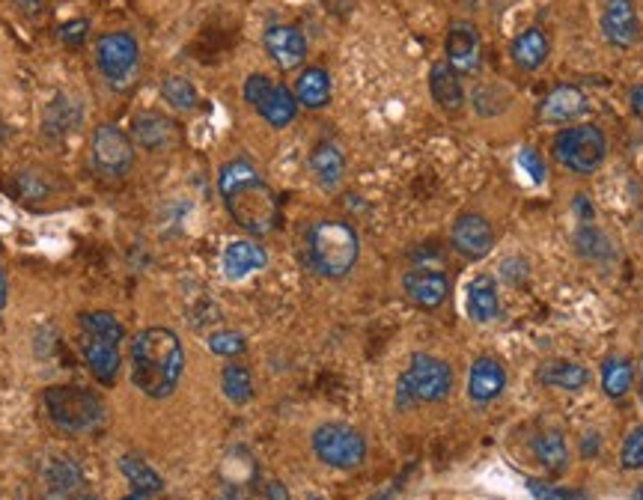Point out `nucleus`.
Wrapping results in <instances>:
<instances>
[{
  "label": "nucleus",
  "instance_id": "423d86ee",
  "mask_svg": "<svg viewBox=\"0 0 643 500\" xmlns=\"http://www.w3.org/2000/svg\"><path fill=\"white\" fill-rule=\"evenodd\" d=\"M608 155V140L596 125H572L554 137V158L572 173H593Z\"/></svg>",
  "mask_w": 643,
  "mask_h": 500
},
{
  "label": "nucleus",
  "instance_id": "412c9836",
  "mask_svg": "<svg viewBox=\"0 0 643 500\" xmlns=\"http://www.w3.org/2000/svg\"><path fill=\"white\" fill-rule=\"evenodd\" d=\"M429 93L438 102V108H444V111H459L465 105V90H462L459 72L447 60H441V63L432 66V72H429Z\"/></svg>",
  "mask_w": 643,
  "mask_h": 500
},
{
  "label": "nucleus",
  "instance_id": "58836bf2",
  "mask_svg": "<svg viewBox=\"0 0 643 500\" xmlns=\"http://www.w3.org/2000/svg\"><path fill=\"white\" fill-rule=\"evenodd\" d=\"M265 498L268 500H289V495H286L283 483H268V489H265Z\"/></svg>",
  "mask_w": 643,
  "mask_h": 500
},
{
  "label": "nucleus",
  "instance_id": "cd10ccee",
  "mask_svg": "<svg viewBox=\"0 0 643 500\" xmlns=\"http://www.w3.org/2000/svg\"><path fill=\"white\" fill-rule=\"evenodd\" d=\"M533 456L545 471H563L569 462V450L560 432H542L533 438Z\"/></svg>",
  "mask_w": 643,
  "mask_h": 500
},
{
  "label": "nucleus",
  "instance_id": "393cba45",
  "mask_svg": "<svg viewBox=\"0 0 643 500\" xmlns=\"http://www.w3.org/2000/svg\"><path fill=\"white\" fill-rule=\"evenodd\" d=\"M501 310L498 301V286L492 277H477L468 286V316L474 322H492Z\"/></svg>",
  "mask_w": 643,
  "mask_h": 500
},
{
  "label": "nucleus",
  "instance_id": "6ab92c4d",
  "mask_svg": "<svg viewBox=\"0 0 643 500\" xmlns=\"http://www.w3.org/2000/svg\"><path fill=\"white\" fill-rule=\"evenodd\" d=\"M131 134H134L137 146H143L149 152H158V149H167L176 140V125H173V120H167L164 114H158V111H140L131 120Z\"/></svg>",
  "mask_w": 643,
  "mask_h": 500
},
{
  "label": "nucleus",
  "instance_id": "f8f14e48",
  "mask_svg": "<svg viewBox=\"0 0 643 500\" xmlns=\"http://www.w3.org/2000/svg\"><path fill=\"white\" fill-rule=\"evenodd\" d=\"M602 33L614 48H632L641 42V21L632 0H608L602 9Z\"/></svg>",
  "mask_w": 643,
  "mask_h": 500
},
{
  "label": "nucleus",
  "instance_id": "a878e982",
  "mask_svg": "<svg viewBox=\"0 0 643 500\" xmlns=\"http://www.w3.org/2000/svg\"><path fill=\"white\" fill-rule=\"evenodd\" d=\"M539 378H542V384L557 387V390H569V393L587 387V381H590L587 370L581 364H572V361H551V364H545L539 370Z\"/></svg>",
  "mask_w": 643,
  "mask_h": 500
},
{
  "label": "nucleus",
  "instance_id": "aec40b11",
  "mask_svg": "<svg viewBox=\"0 0 643 500\" xmlns=\"http://www.w3.org/2000/svg\"><path fill=\"white\" fill-rule=\"evenodd\" d=\"M310 170H313V176L319 179L322 188H328V191L340 188V182L346 176V155H343V149L334 140L316 143L313 152H310Z\"/></svg>",
  "mask_w": 643,
  "mask_h": 500
},
{
  "label": "nucleus",
  "instance_id": "7ed1b4c3",
  "mask_svg": "<svg viewBox=\"0 0 643 500\" xmlns=\"http://www.w3.org/2000/svg\"><path fill=\"white\" fill-rule=\"evenodd\" d=\"M361 242L346 221H319L307 233V259L322 277H343L355 268Z\"/></svg>",
  "mask_w": 643,
  "mask_h": 500
},
{
  "label": "nucleus",
  "instance_id": "bb28decb",
  "mask_svg": "<svg viewBox=\"0 0 643 500\" xmlns=\"http://www.w3.org/2000/svg\"><path fill=\"white\" fill-rule=\"evenodd\" d=\"M120 471L126 474V480L131 483V489L137 492V495H158L161 489H164V480H161V474H155L152 471V465H146L140 456H123L120 459Z\"/></svg>",
  "mask_w": 643,
  "mask_h": 500
},
{
  "label": "nucleus",
  "instance_id": "0eeeda50",
  "mask_svg": "<svg viewBox=\"0 0 643 500\" xmlns=\"http://www.w3.org/2000/svg\"><path fill=\"white\" fill-rule=\"evenodd\" d=\"M313 453L331 468L352 471L367 459V441L346 423H322L313 432Z\"/></svg>",
  "mask_w": 643,
  "mask_h": 500
},
{
  "label": "nucleus",
  "instance_id": "5701e85b",
  "mask_svg": "<svg viewBox=\"0 0 643 500\" xmlns=\"http://www.w3.org/2000/svg\"><path fill=\"white\" fill-rule=\"evenodd\" d=\"M510 51H513V60L518 69H524V72H536V69H542V66H545L551 45H548L545 30H539V27H527V30H521V33L515 36L513 48H510Z\"/></svg>",
  "mask_w": 643,
  "mask_h": 500
},
{
  "label": "nucleus",
  "instance_id": "9d476101",
  "mask_svg": "<svg viewBox=\"0 0 643 500\" xmlns=\"http://www.w3.org/2000/svg\"><path fill=\"white\" fill-rule=\"evenodd\" d=\"M93 161L102 173L108 176H120L134 164V146L131 137L120 128V125H99L93 131Z\"/></svg>",
  "mask_w": 643,
  "mask_h": 500
},
{
  "label": "nucleus",
  "instance_id": "473e14b6",
  "mask_svg": "<svg viewBox=\"0 0 643 500\" xmlns=\"http://www.w3.org/2000/svg\"><path fill=\"white\" fill-rule=\"evenodd\" d=\"M161 99L176 108V111H194L197 108V87L188 81V78H179V75H170L164 78L161 84Z\"/></svg>",
  "mask_w": 643,
  "mask_h": 500
},
{
  "label": "nucleus",
  "instance_id": "2f4dec72",
  "mask_svg": "<svg viewBox=\"0 0 643 500\" xmlns=\"http://www.w3.org/2000/svg\"><path fill=\"white\" fill-rule=\"evenodd\" d=\"M78 120H81L78 108H75L66 96H57V99L48 105V111H45V131H48L51 137L69 134V131L78 125Z\"/></svg>",
  "mask_w": 643,
  "mask_h": 500
},
{
  "label": "nucleus",
  "instance_id": "c756f323",
  "mask_svg": "<svg viewBox=\"0 0 643 500\" xmlns=\"http://www.w3.org/2000/svg\"><path fill=\"white\" fill-rule=\"evenodd\" d=\"M632 378H635V367L629 358H608L602 367V387L611 399L626 396L632 387Z\"/></svg>",
  "mask_w": 643,
  "mask_h": 500
},
{
  "label": "nucleus",
  "instance_id": "37998d69",
  "mask_svg": "<svg viewBox=\"0 0 643 500\" xmlns=\"http://www.w3.org/2000/svg\"><path fill=\"white\" fill-rule=\"evenodd\" d=\"M51 500H99L96 495H90V492H69V495H63V498H51Z\"/></svg>",
  "mask_w": 643,
  "mask_h": 500
},
{
  "label": "nucleus",
  "instance_id": "39448f33",
  "mask_svg": "<svg viewBox=\"0 0 643 500\" xmlns=\"http://www.w3.org/2000/svg\"><path fill=\"white\" fill-rule=\"evenodd\" d=\"M453 387V370L432 358V355H414L408 370L396 381V408H414L420 402H441Z\"/></svg>",
  "mask_w": 643,
  "mask_h": 500
},
{
  "label": "nucleus",
  "instance_id": "ea45409f",
  "mask_svg": "<svg viewBox=\"0 0 643 500\" xmlns=\"http://www.w3.org/2000/svg\"><path fill=\"white\" fill-rule=\"evenodd\" d=\"M18 6H24L27 9V15H39L45 6H42V0H15Z\"/></svg>",
  "mask_w": 643,
  "mask_h": 500
},
{
  "label": "nucleus",
  "instance_id": "4c0bfd02",
  "mask_svg": "<svg viewBox=\"0 0 643 500\" xmlns=\"http://www.w3.org/2000/svg\"><path fill=\"white\" fill-rule=\"evenodd\" d=\"M521 167L530 173L533 182H542V179H545V164L539 161L536 149H521Z\"/></svg>",
  "mask_w": 643,
  "mask_h": 500
},
{
  "label": "nucleus",
  "instance_id": "49530a36",
  "mask_svg": "<svg viewBox=\"0 0 643 500\" xmlns=\"http://www.w3.org/2000/svg\"><path fill=\"white\" fill-rule=\"evenodd\" d=\"M218 500H236V498H233V495H224V498H218Z\"/></svg>",
  "mask_w": 643,
  "mask_h": 500
},
{
  "label": "nucleus",
  "instance_id": "2eb2a0df",
  "mask_svg": "<svg viewBox=\"0 0 643 500\" xmlns=\"http://www.w3.org/2000/svg\"><path fill=\"white\" fill-rule=\"evenodd\" d=\"M453 245L468 259H483L492 250V245H495L492 224L483 215H477V212L459 215L456 224H453Z\"/></svg>",
  "mask_w": 643,
  "mask_h": 500
},
{
  "label": "nucleus",
  "instance_id": "f704fd0d",
  "mask_svg": "<svg viewBox=\"0 0 643 500\" xmlns=\"http://www.w3.org/2000/svg\"><path fill=\"white\" fill-rule=\"evenodd\" d=\"M620 465L626 471H643V426L629 432V438L623 444V453H620Z\"/></svg>",
  "mask_w": 643,
  "mask_h": 500
},
{
  "label": "nucleus",
  "instance_id": "7c9ffc66",
  "mask_svg": "<svg viewBox=\"0 0 643 500\" xmlns=\"http://www.w3.org/2000/svg\"><path fill=\"white\" fill-rule=\"evenodd\" d=\"M221 387H224V396L233 402V405H245L251 402L254 396V378H251V370L242 367V364H230L224 375H221Z\"/></svg>",
  "mask_w": 643,
  "mask_h": 500
},
{
  "label": "nucleus",
  "instance_id": "6e6552de",
  "mask_svg": "<svg viewBox=\"0 0 643 500\" xmlns=\"http://www.w3.org/2000/svg\"><path fill=\"white\" fill-rule=\"evenodd\" d=\"M96 66L114 90H129L140 72V48L131 33H105L96 45Z\"/></svg>",
  "mask_w": 643,
  "mask_h": 500
},
{
  "label": "nucleus",
  "instance_id": "4468645a",
  "mask_svg": "<svg viewBox=\"0 0 643 500\" xmlns=\"http://www.w3.org/2000/svg\"><path fill=\"white\" fill-rule=\"evenodd\" d=\"M402 289H405L411 304H417L423 310H435L447 301L450 280L435 268H414L402 277Z\"/></svg>",
  "mask_w": 643,
  "mask_h": 500
},
{
  "label": "nucleus",
  "instance_id": "79ce46f5",
  "mask_svg": "<svg viewBox=\"0 0 643 500\" xmlns=\"http://www.w3.org/2000/svg\"><path fill=\"white\" fill-rule=\"evenodd\" d=\"M6 298H9V286H6V274L0 268V310L6 307Z\"/></svg>",
  "mask_w": 643,
  "mask_h": 500
},
{
  "label": "nucleus",
  "instance_id": "c9c22d12",
  "mask_svg": "<svg viewBox=\"0 0 643 500\" xmlns=\"http://www.w3.org/2000/svg\"><path fill=\"white\" fill-rule=\"evenodd\" d=\"M527 489L530 495L539 500H587V495L575 492V489H560V486H548V483H539V480H527Z\"/></svg>",
  "mask_w": 643,
  "mask_h": 500
},
{
  "label": "nucleus",
  "instance_id": "e433bc0d",
  "mask_svg": "<svg viewBox=\"0 0 643 500\" xmlns=\"http://www.w3.org/2000/svg\"><path fill=\"white\" fill-rule=\"evenodd\" d=\"M87 33H90V24H87L84 18H78V21H69V24H63V27H60V39H63V45H69V48H78V45H84Z\"/></svg>",
  "mask_w": 643,
  "mask_h": 500
},
{
  "label": "nucleus",
  "instance_id": "20e7f679",
  "mask_svg": "<svg viewBox=\"0 0 643 500\" xmlns=\"http://www.w3.org/2000/svg\"><path fill=\"white\" fill-rule=\"evenodd\" d=\"M45 411L54 420V426L84 435V432H96L105 423V402L75 384H60V387H48L45 390Z\"/></svg>",
  "mask_w": 643,
  "mask_h": 500
},
{
  "label": "nucleus",
  "instance_id": "c85d7f7f",
  "mask_svg": "<svg viewBox=\"0 0 643 500\" xmlns=\"http://www.w3.org/2000/svg\"><path fill=\"white\" fill-rule=\"evenodd\" d=\"M81 334H90V337H99V340H108V343H123L126 337V328L123 322L108 313V310H93V313H84L81 316Z\"/></svg>",
  "mask_w": 643,
  "mask_h": 500
},
{
  "label": "nucleus",
  "instance_id": "dca6fc26",
  "mask_svg": "<svg viewBox=\"0 0 643 500\" xmlns=\"http://www.w3.org/2000/svg\"><path fill=\"white\" fill-rule=\"evenodd\" d=\"M507 387V370L501 361L495 358H477L471 373H468V396L477 405H489L495 402Z\"/></svg>",
  "mask_w": 643,
  "mask_h": 500
},
{
  "label": "nucleus",
  "instance_id": "ddd939ff",
  "mask_svg": "<svg viewBox=\"0 0 643 500\" xmlns=\"http://www.w3.org/2000/svg\"><path fill=\"white\" fill-rule=\"evenodd\" d=\"M262 42L280 69H298L307 60V39L292 24H271L262 36Z\"/></svg>",
  "mask_w": 643,
  "mask_h": 500
},
{
  "label": "nucleus",
  "instance_id": "f3484780",
  "mask_svg": "<svg viewBox=\"0 0 643 500\" xmlns=\"http://www.w3.org/2000/svg\"><path fill=\"white\" fill-rule=\"evenodd\" d=\"M81 355H84L90 373L99 378V384H105V387L117 384V375H120V346L117 343L81 334Z\"/></svg>",
  "mask_w": 643,
  "mask_h": 500
},
{
  "label": "nucleus",
  "instance_id": "f257e3e1",
  "mask_svg": "<svg viewBox=\"0 0 643 500\" xmlns=\"http://www.w3.org/2000/svg\"><path fill=\"white\" fill-rule=\"evenodd\" d=\"M185 373V349L170 328H143L131 340V381L149 399H167Z\"/></svg>",
  "mask_w": 643,
  "mask_h": 500
},
{
  "label": "nucleus",
  "instance_id": "a211bd4d",
  "mask_svg": "<svg viewBox=\"0 0 643 500\" xmlns=\"http://www.w3.org/2000/svg\"><path fill=\"white\" fill-rule=\"evenodd\" d=\"M587 111V99L578 87L572 84H563V87H554L542 105H539V120L542 123H572L578 120L581 114Z\"/></svg>",
  "mask_w": 643,
  "mask_h": 500
},
{
  "label": "nucleus",
  "instance_id": "1a4fd4ad",
  "mask_svg": "<svg viewBox=\"0 0 643 500\" xmlns=\"http://www.w3.org/2000/svg\"><path fill=\"white\" fill-rule=\"evenodd\" d=\"M245 102L274 128H286L298 117V99L289 87L274 84L268 75H251L245 81Z\"/></svg>",
  "mask_w": 643,
  "mask_h": 500
},
{
  "label": "nucleus",
  "instance_id": "a18cd8bd",
  "mask_svg": "<svg viewBox=\"0 0 643 500\" xmlns=\"http://www.w3.org/2000/svg\"><path fill=\"white\" fill-rule=\"evenodd\" d=\"M3 140H6V125L0 123V143H3Z\"/></svg>",
  "mask_w": 643,
  "mask_h": 500
},
{
  "label": "nucleus",
  "instance_id": "b1692460",
  "mask_svg": "<svg viewBox=\"0 0 643 500\" xmlns=\"http://www.w3.org/2000/svg\"><path fill=\"white\" fill-rule=\"evenodd\" d=\"M295 99H298V105H304L310 111L325 108L331 102V75L319 66L304 69L295 81Z\"/></svg>",
  "mask_w": 643,
  "mask_h": 500
},
{
  "label": "nucleus",
  "instance_id": "4be33fe9",
  "mask_svg": "<svg viewBox=\"0 0 643 500\" xmlns=\"http://www.w3.org/2000/svg\"><path fill=\"white\" fill-rule=\"evenodd\" d=\"M265 262H268L265 250L259 248L257 242H245V239L242 242H230L227 250H224V259H221L227 280H245L248 274L265 268Z\"/></svg>",
  "mask_w": 643,
  "mask_h": 500
},
{
  "label": "nucleus",
  "instance_id": "a19ab883",
  "mask_svg": "<svg viewBox=\"0 0 643 500\" xmlns=\"http://www.w3.org/2000/svg\"><path fill=\"white\" fill-rule=\"evenodd\" d=\"M632 108H635V114L643 120V84L632 90Z\"/></svg>",
  "mask_w": 643,
  "mask_h": 500
},
{
  "label": "nucleus",
  "instance_id": "72a5a7b5",
  "mask_svg": "<svg viewBox=\"0 0 643 500\" xmlns=\"http://www.w3.org/2000/svg\"><path fill=\"white\" fill-rule=\"evenodd\" d=\"M209 349H212L215 355H221V358H236V355H242L248 346H245V337H242V334H236V331H221V334H212V337H209Z\"/></svg>",
  "mask_w": 643,
  "mask_h": 500
},
{
  "label": "nucleus",
  "instance_id": "f03ea898",
  "mask_svg": "<svg viewBox=\"0 0 643 500\" xmlns=\"http://www.w3.org/2000/svg\"><path fill=\"white\" fill-rule=\"evenodd\" d=\"M218 188L233 221L248 233L268 236L277 227V200L251 161H227L218 173Z\"/></svg>",
  "mask_w": 643,
  "mask_h": 500
},
{
  "label": "nucleus",
  "instance_id": "c03bdc74",
  "mask_svg": "<svg viewBox=\"0 0 643 500\" xmlns=\"http://www.w3.org/2000/svg\"><path fill=\"white\" fill-rule=\"evenodd\" d=\"M123 500H146V495H137V492H134V495H126Z\"/></svg>",
  "mask_w": 643,
  "mask_h": 500
},
{
  "label": "nucleus",
  "instance_id": "9b49d317",
  "mask_svg": "<svg viewBox=\"0 0 643 500\" xmlns=\"http://www.w3.org/2000/svg\"><path fill=\"white\" fill-rule=\"evenodd\" d=\"M447 63L459 72V75H471L480 69V57H483V45H480V30L471 21H456L447 30Z\"/></svg>",
  "mask_w": 643,
  "mask_h": 500
}]
</instances>
